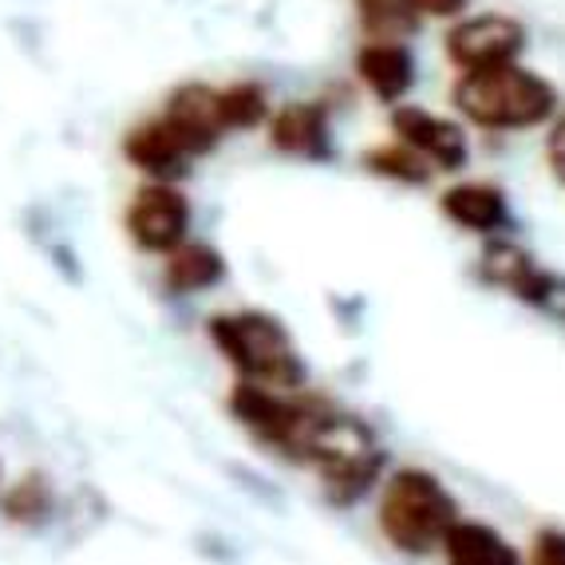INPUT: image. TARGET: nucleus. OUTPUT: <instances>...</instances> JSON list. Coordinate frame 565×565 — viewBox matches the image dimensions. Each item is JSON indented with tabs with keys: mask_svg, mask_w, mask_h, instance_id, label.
<instances>
[{
	"mask_svg": "<svg viewBox=\"0 0 565 565\" xmlns=\"http://www.w3.org/2000/svg\"><path fill=\"white\" fill-rule=\"evenodd\" d=\"M451 104L479 131H530L554 119L562 95L542 72H530L514 60L482 72H459Z\"/></svg>",
	"mask_w": 565,
	"mask_h": 565,
	"instance_id": "obj_1",
	"label": "nucleus"
},
{
	"mask_svg": "<svg viewBox=\"0 0 565 565\" xmlns=\"http://www.w3.org/2000/svg\"><path fill=\"white\" fill-rule=\"evenodd\" d=\"M210 340L234 364L237 376L249 380V384L281 387V392L305 384L301 352L292 344L289 329L269 312H217V317H210Z\"/></svg>",
	"mask_w": 565,
	"mask_h": 565,
	"instance_id": "obj_2",
	"label": "nucleus"
},
{
	"mask_svg": "<svg viewBox=\"0 0 565 565\" xmlns=\"http://www.w3.org/2000/svg\"><path fill=\"white\" fill-rule=\"evenodd\" d=\"M459 522V507L447 487L427 471H396L380 499V530L404 554H427L444 546L447 530Z\"/></svg>",
	"mask_w": 565,
	"mask_h": 565,
	"instance_id": "obj_3",
	"label": "nucleus"
},
{
	"mask_svg": "<svg viewBox=\"0 0 565 565\" xmlns=\"http://www.w3.org/2000/svg\"><path fill=\"white\" fill-rule=\"evenodd\" d=\"M312 467L321 475V487L332 502H356L376 482L380 467H384V451L356 415L340 412L324 431Z\"/></svg>",
	"mask_w": 565,
	"mask_h": 565,
	"instance_id": "obj_4",
	"label": "nucleus"
},
{
	"mask_svg": "<svg viewBox=\"0 0 565 565\" xmlns=\"http://www.w3.org/2000/svg\"><path fill=\"white\" fill-rule=\"evenodd\" d=\"M190 222H194V206L182 194L179 182H154L147 179L127 202L122 226L127 237L139 245L142 254L167 257L174 245H182L190 237Z\"/></svg>",
	"mask_w": 565,
	"mask_h": 565,
	"instance_id": "obj_5",
	"label": "nucleus"
},
{
	"mask_svg": "<svg viewBox=\"0 0 565 565\" xmlns=\"http://www.w3.org/2000/svg\"><path fill=\"white\" fill-rule=\"evenodd\" d=\"M444 52L459 72L514 64L526 52V24L510 12H462L447 29Z\"/></svg>",
	"mask_w": 565,
	"mask_h": 565,
	"instance_id": "obj_6",
	"label": "nucleus"
},
{
	"mask_svg": "<svg viewBox=\"0 0 565 565\" xmlns=\"http://www.w3.org/2000/svg\"><path fill=\"white\" fill-rule=\"evenodd\" d=\"M122 159L131 162L142 179L182 182L194 162L206 159V151L159 107V111H151L122 135Z\"/></svg>",
	"mask_w": 565,
	"mask_h": 565,
	"instance_id": "obj_7",
	"label": "nucleus"
},
{
	"mask_svg": "<svg viewBox=\"0 0 565 565\" xmlns=\"http://www.w3.org/2000/svg\"><path fill=\"white\" fill-rule=\"evenodd\" d=\"M392 139L407 142L435 174H459L471 162V142H467L462 122L427 111L419 104H407V99L392 107Z\"/></svg>",
	"mask_w": 565,
	"mask_h": 565,
	"instance_id": "obj_8",
	"label": "nucleus"
},
{
	"mask_svg": "<svg viewBox=\"0 0 565 565\" xmlns=\"http://www.w3.org/2000/svg\"><path fill=\"white\" fill-rule=\"evenodd\" d=\"M269 147L285 159H329L332 151V119L329 107L317 99H292L269 115Z\"/></svg>",
	"mask_w": 565,
	"mask_h": 565,
	"instance_id": "obj_9",
	"label": "nucleus"
},
{
	"mask_svg": "<svg viewBox=\"0 0 565 565\" xmlns=\"http://www.w3.org/2000/svg\"><path fill=\"white\" fill-rule=\"evenodd\" d=\"M356 79L384 107L404 104L415 87V56L399 40H364L356 52Z\"/></svg>",
	"mask_w": 565,
	"mask_h": 565,
	"instance_id": "obj_10",
	"label": "nucleus"
},
{
	"mask_svg": "<svg viewBox=\"0 0 565 565\" xmlns=\"http://www.w3.org/2000/svg\"><path fill=\"white\" fill-rule=\"evenodd\" d=\"M162 111L179 122L190 139L199 142L202 151H217V142L226 139V111H222V87L202 84V79H186L162 99Z\"/></svg>",
	"mask_w": 565,
	"mask_h": 565,
	"instance_id": "obj_11",
	"label": "nucleus"
},
{
	"mask_svg": "<svg viewBox=\"0 0 565 565\" xmlns=\"http://www.w3.org/2000/svg\"><path fill=\"white\" fill-rule=\"evenodd\" d=\"M439 210L467 234H502L510 226V206L494 182H459L439 199Z\"/></svg>",
	"mask_w": 565,
	"mask_h": 565,
	"instance_id": "obj_12",
	"label": "nucleus"
},
{
	"mask_svg": "<svg viewBox=\"0 0 565 565\" xmlns=\"http://www.w3.org/2000/svg\"><path fill=\"white\" fill-rule=\"evenodd\" d=\"M482 277H487L490 285H499V289H510L514 297H522V301L542 305L550 297L546 269L510 242L487 245V254H482Z\"/></svg>",
	"mask_w": 565,
	"mask_h": 565,
	"instance_id": "obj_13",
	"label": "nucleus"
},
{
	"mask_svg": "<svg viewBox=\"0 0 565 565\" xmlns=\"http://www.w3.org/2000/svg\"><path fill=\"white\" fill-rule=\"evenodd\" d=\"M222 277H226V257L217 254L214 245L190 242V237L182 245H174L167 254V262H162V281H167L170 292H179V297L214 289Z\"/></svg>",
	"mask_w": 565,
	"mask_h": 565,
	"instance_id": "obj_14",
	"label": "nucleus"
},
{
	"mask_svg": "<svg viewBox=\"0 0 565 565\" xmlns=\"http://www.w3.org/2000/svg\"><path fill=\"white\" fill-rule=\"evenodd\" d=\"M447 565H519V554L499 530L482 522H455L444 537Z\"/></svg>",
	"mask_w": 565,
	"mask_h": 565,
	"instance_id": "obj_15",
	"label": "nucleus"
},
{
	"mask_svg": "<svg viewBox=\"0 0 565 565\" xmlns=\"http://www.w3.org/2000/svg\"><path fill=\"white\" fill-rule=\"evenodd\" d=\"M364 40H407L424 29V12L415 0H352Z\"/></svg>",
	"mask_w": 565,
	"mask_h": 565,
	"instance_id": "obj_16",
	"label": "nucleus"
},
{
	"mask_svg": "<svg viewBox=\"0 0 565 565\" xmlns=\"http://www.w3.org/2000/svg\"><path fill=\"white\" fill-rule=\"evenodd\" d=\"M364 167H367V174H376V179H387V182H399V186H427V182L435 179V170L399 139L380 142V147H367Z\"/></svg>",
	"mask_w": 565,
	"mask_h": 565,
	"instance_id": "obj_17",
	"label": "nucleus"
},
{
	"mask_svg": "<svg viewBox=\"0 0 565 565\" xmlns=\"http://www.w3.org/2000/svg\"><path fill=\"white\" fill-rule=\"evenodd\" d=\"M222 111H226L230 131H257L269 122L274 107H269V95L254 79H237V84L222 87Z\"/></svg>",
	"mask_w": 565,
	"mask_h": 565,
	"instance_id": "obj_18",
	"label": "nucleus"
},
{
	"mask_svg": "<svg viewBox=\"0 0 565 565\" xmlns=\"http://www.w3.org/2000/svg\"><path fill=\"white\" fill-rule=\"evenodd\" d=\"M4 514L9 522H20V526H36L52 514V487H47L44 475H24L17 487L4 494Z\"/></svg>",
	"mask_w": 565,
	"mask_h": 565,
	"instance_id": "obj_19",
	"label": "nucleus"
},
{
	"mask_svg": "<svg viewBox=\"0 0 565 565\" xmlns=\"http://www.w3.org/2000/svg\"><path fill=\"white\" fill-rule=\"evenodd\" d=\"M546 167L557 182L565 186V107H557V115L550 119L546 135Z\"/></svg>",
	"mask_w": 565,
	"mask_h": 565,
	"instance_id": "obj_20",
	"label": "nucleus"
},
{
	"mask_svg": "<svg viewBox=\"0 0 565 565\" xmlns=\"http://www.w3.org/2000/svg\"><path fill=\"white\" fill-rule=\"evenodd\" d=\"M530 565H565V534L562 530H542L530 550Z\"/></svg>",
	"mask_w": 565,
	"mask_h": 565,
	"instance_id": "obj_21",
	"label": "nucleus"
},
{
	"mask_svg": "<svg viewBox=\"0 0 565 565\" xmlns=\"http://www.w3.org/2000/svg\"><path fill=\"white\" fill-rule=\"evenodd\" d=\"M419 4V12L427 17H439V20H459L462 12L471 9V0H415Z\"/></svg>",
	"mask_w": 565,
	"mask_h": 565,
	"instance_id": "obj_22",
	"label": "nucleus"
}]
</instances>
